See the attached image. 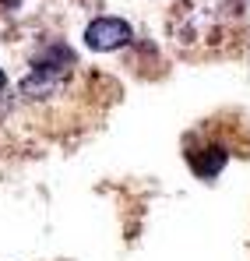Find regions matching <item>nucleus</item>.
Here are the masks:
<instances>
[{
  "instance_id": "1",
  "label": "nucleus",
  "mask_w": 250,
  "mask_h": 261,
  "mask_svg": "<svg viewBox=\"0 0 250 261\" xmlns=\"http://www.w3.org/2000/svg\"><path fill=\"white\" fill-rule=\"evenodd\" d=\"M85 43H88V49H99V53L120 49L124 43H130V25L124 18H95L85 29Z\"/></svg>"
},
{
  "instance_id": "2",
  "label": "nucleus",
  "mask_w": 250,
  "mask_h": 261,
  "mask_svg": "<svg viewBox=\"0 0 250 261\" xmlns=\"http://www.w3.org/2000/svg\"><path fill=\"white\" fill-rule=\"evenodd\" d=\"M222 163H226V152H222V148H208V152H201V155L190 152V166L201 176H215L222 170Z\"/></svg>"
},
{
  "instance_id": "3",
  "label": "nucleus",
  "mask_w": 250,
  "mask_h": 261,
  "mask_svg": "<svg viewBox=\"0 0 250 261\" xmlns=\"http://www.w3.org/2000/svg\"><path fill=\"white\" fill-rule=\"evenodd\" d=\"M4 85H7V78H4V71H0V88H4Z\"/></svg>"
}]
</instances>
